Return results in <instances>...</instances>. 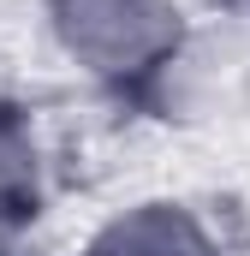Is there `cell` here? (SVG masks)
Returning <instances> with one entry per match:
<instances>
[{
	"instance_id": "1",
	"label": "cell",
	"mask_w": 250,
	"mask_h": 256,
	"mask_svg": "<svg viewBox=\"0 0 250 256\" xmlns=\"http://www.w3.org/2000/svg\"><path fill=\"white\" fill-rule=\"evenodd\" d=\"M90 256H208V250H202V238L185 214L149 208V214H131L120 226H108Z\"/></svg>"
}]
</instances>
